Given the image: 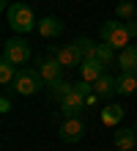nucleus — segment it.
Wrapping results in <instances>:
<instances>
[{
    "mask_svg": "<svg viewBox=\"0 0 137 151\" xmlns=\"http://www.w3.org/2000/svg\"><path fill=\"white\" fill-rule=\"evenodd\" d=\"M71 91H74V85H69L66 80H58V83H52V85H49L52 99H63V96H69Z\"/></svg>",
    "mask_w": 137,
    "mask_h": 151,
    "instance_id": "16",
    "label": "nucleus"
},
{
    "mask_svg": "<svg viewBox=\"0 0 137 151\" xmlns=\"http://www.w3.org/2000/svg\"><path fill=\"white\" fill-rule=\"evenodd\" d=\"M115 14H118V19H132V14H134V3L132 0H121L115 8Z\"/></svg>",
    "mask_w": 137,
    "mask_h": 151,
    "instance_id": "20",
    "label": "nucleus"
},
{
    "mask_svg": "<svg viewBox=\"0 0 137 151\" xmlns=\"http://www.w3.org/2000/svg\"><path fill=\"white\" fill-rule=\"evenodd\" d=\"M93 91H96L99 96H113V93H118V80L110 77V74L104 72V74L93 83Z\"/></svg>",
    "mask_w": 137,
    "mask_h": 151,
    "instance_id": "13",
    "label": "nucleus"
},
{
    "mask_svg": "<svg viewBox=\"0 0 137 151\" xmlns=\"http://www.w3.org/2000/svg\"><path fill=\"white\" fill-rule=\"evenodd\" d=\"M39 74H41V80L47 85H52V83H58V80H63V63L58 58H44L39 63Z\"/></svg>",
    "mask_w": 137,
    "mask_h": 151,
    "instance_id": "7",
    "label": "nucleus"
},
{
    "mask_svg": "<svg viewBox=\"0 0 137 151\" xmlns=\"http://www.w3.org/2000/svg\"><path fill=\"white\" fill-rule=\"evenodd\" d=\"M85 107H88V102H85V96H82L77 88H74L69 96H63V99H60V113L66 115V118H77Z\"/></svg>",
    "mask_w": 137,
    "mask_h": 151,
    "instance_id": "5",
    "label": "nucleus"
},
{
    "mask_svg": "<svg viewBox=\"0 0 137 151\" xmlns=\"http://www.w3.org/2000/svg\"><path fill=\"white\" fill-rule=\"evenodd\" d=\"M3 60H8V63L14 66H22L30 60V41L25 39H8L3 44Z\"/></svg>",
    "mask_w": 137,
    "mask_h": 151,
    "instance_id": "4",
    "label": "nucleus"
},
{
    "mask_svg": "<svg viewBox=\"0 0 137 151\" xmlns=\"http://www.w3.org/2000/svg\"><path fill=\"white\" fill-rule=\"evenodd\" d=\"M126 30L132 33V39L137 36V22H132V19H126Z\"/></svg>",
    "mask_w": 137,
    "mask_h": 151,
    "instance_id": "22",
    "label": "nucleus"
},
{
    "mask_svg": "<svg viewBox=\"0 0 137 151\" xmlns=\"http://www.w3.org/2000/svg\"><path fill=\"white\" fill-rule=\"evenodd\" d=\"M41 85H44L41 74L36 72V69H30V66L19 69V72H16V77H14V91L19 93V96H33Z\"/></svg>",
    "mask_w": 137,
    "mask_h": 151,
    "instance_id": "2",
    "label": "nucleus"
},
{
    "mask_svg": "<svg viewBox=\"0 0 137 151\" xmlns=\"http://www.w3.org/2000/svg\"><path fill=\"white\" fill-rule=\"evenodd\" d=\"M134 91H137V74H132V72H123L121 77H118V93L132 96Z\"/></svg>",
    "mask_w": 137,
    "mask_h": 151,
    "instance_id": "15",
    "label": "nucleus"
},
{
    "mask_svg": "<svg viewBox=\"0 0 137 151\" xmlns=\"http://www.w3.org/2000/svg\"><path fill=\"white\" fill-rule=\"evenodd\" d=\"M14 77H16L14 63H8V60H0V83L8 85V83H14Z\"/></svg>",
    "mask_w": 137,
    "mask_h": 151,
    "instance_id": "18",
    "label": "nucleus"
},
{
    "mask_svg": "<svg viewBox=\"0 0 137 151\" xmlns=\"http://www.w3.org/2000/svg\"><path fill=\"white\" fill-rule=\"evenodd\" d=\"M74 44H77V50L82 52V58H96V44L90 41V39H74Z\"/></svg>",
    "mask_w": 137,
    "mask_h": 151,
    "instance_id": "17",
    "label": "nucleus"
},
{
    "mask_svg": "<svg viewBox=\"0 0 137 151\" xmlns=\"http://www.w3.org/2000/svg\"><path fill=\"white\" fill-rule=\"evenodd\" d=\"M118 151H129V148H118Z\"/></svg>",
    "mask_w": 137,
    "mask_h": 151,
    "instance_id": "23",
    "label": "nucleus"
},
{
    "mask_svg": "<svg viewBox=\"0 0 137 151\" xmlns=\"http://www.w3.org/2000/svg\"><path fill=\"white\" fill-rule=\"evenodd\" d=\"M6 19H8V28L16 30V33H30V30L39 28V25H36L33 8L25 6V3H11L6 8Z\"/></svg>",
    "mask_w": 137,
    "mask_h": 151,
    "instance_id": "1",
    "label": "nucleus"
},
{
    "mask_svg": "<svg viewBox=\"0 0 137 151\" xmlns=\"http://www.w3.org/2000/svg\"><path fill=\"white\" fill-rule=\"evenodd\" d=\"M8 110H11V99L3 96V99H0V113H8Z\"/></svg>",
    "mask_w": 137,
    "mask_h": 151,
    "instance_id": "21",
    "label": "nucleus"
},
{
    "mask_svg": "<svg viewBox=\"0 0 137 151\" xmlns=\"http://www.w3.org/2000/svg\"><path fill=\"white\" fill-rule=\"evenodd\" d=\"M52 52H55V58L63 63V69H74V66H80L82 60H85V58H82V52L77 50L74 41L66 44V47H60V50H52Z\"/></svg>",
    "mask_w": 137,
    "mask_h": 151,
    "instance_id": "8",
    "label": "nucleus"
},
{
    "mask_svg": "<svg viewBox=\"0 0 137 151\" xmlns=\"http://www.w3.org/2000/svg\"><path fill=\"white\" fill-rule=\"evenodd\" d=\"M102 39L110 44V47H115V50H123V47H129V39H132V33L126 30V25L123 22H118V19H110L102 25Z\"/></svg>",
    "mask_w": 137,
    "mask_h": 151,
    "instance_id": "3",
    "label": "nucleus"
},
{
    "mask_svg": "<svg viewBox=\"0 0 137 151\" xmlns=\"http://www.w3.org/2000/svg\"><path fill=\"white\" fill-rule=\"evenodd\" d=\"M63 30H66V25H63L58 17H44L39 22V36H44V39H58Z\"/></svg>",
    "mask_w": 137,
    "mask_h": 151,
    "instance_id": "10",
    "label": "nucleus"
},
{
    "mask_svg": "<svg viewBox=\"0 0 137 151\" xmlns=\"http://www.w3.org/2000/svg\"><path fill=\"white\" fill-rule=\"evenodd\" d=\"M113 55H115V47H110L107 41L96 44V58H99V60H104V63H110V60H113Z\"/></svg>",
    "mask_w": 137,
    "mask_h": 151,
    "instance_id": "19",
    "label": "nucleus"
},
{
    "mask_svg": "<svg viewBox=\"0 0 137 151\" xmlns=\"http://www.w3.org/2000/svg\"><path fill=\"white\" fill-rule=\"evenodd\" d=\"M82 135H85V124H82L80 115L77 118H66L60 124V140L63 143H80Z\"/></svg>",
    "mask_w": 137,
    "mask_h": 151,
    "instance_id": "6",
    "label": "nucleus"
},
{
    "mask_svg": "<svg viewBox=\"0 0 137 151\" xmlns=\"http://www.w3.org/2000/svg\"><path fill=\"white\" fill-rule=\"evenodd\" d=\"M113 143H115V148H129V151H134L137 148V129H118L115 135H113Z\"/></svg>",
    "mask_w": 137,
    "mask_h": 151,
    "instance_id": "12",
    "label": "nucleus"
},
{
    "mask_svg": "<svg viewBox=\"0 0 137 151\" xmlns=\"http://www.w3.org/2000/svg\"><path fill=\"white\" fill-rule=\"evenodd\" d=\"M118 66H121V72L137 74V47H134V44H129V47L121 50V55H118Z\"/></svg>",
    "mask_w": 137,
    "mask_h": 151,
    "instance_id": "11",
    "label": "nucleus"
},
{
    "mask_svg": "<svg viewBox=\"0 0 137 151\" xmlns=\"http://www.w3.org/2000/svg\"><path fill=\"white\" fill-rule=\"evenodd\" d=\"M121 121H123V107L121 104H107L102 110V124L104 127H118Z\"/></svg>",
    "mask_w": 137,
    "mask_h": 151,
    "instance_id": "14",
    "label": "nucleus"
},
{
    "mask_svg": "<svg viewBox=\"0 0 137 151\" xmlns=\"http://www.w3.org/2000/svg\"><path fill=\"white\" fill-rule=\"evenodd\" d=\"M134 151H137V148H134Z\"/></svg>",
    "mask_w": 137,
    "mask_h": 151,
    "instance_id": "24",
    "label": "nucleus"
},
{
    "mask_svg": "<svg viewBox=\"0 0 137 151\" xmlns=\"http://www.w3.org/2000/svg\"><path fill=\"white\" fill-rule=\"evenodd\" d=\"M80 72H82V80L96 83V80L104 74V60H99V58H85V60L80 63Z\"/></svg>",
    "mask_w": 137,
    "mask_h": 151,
    "instance_id": "9",
    "label": "nucleus"
}]
</instances>
